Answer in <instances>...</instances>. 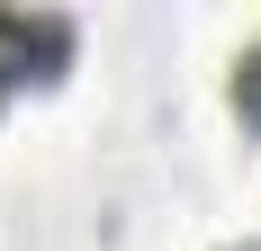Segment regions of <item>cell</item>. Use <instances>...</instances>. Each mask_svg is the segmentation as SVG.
<instances>
[{"label":"cell","mask_w":261,"mask_h":251,"mask_svg":"<svg viewBox=\"0 0 261 251\" xmlns=\"http://www.w3.org/2000/svg\"><path fill=\"white\" fill-rule=\"evenodd\" d=\"M72 63V18L54 9H0V99L27 81H54Z\"/></svg>","instance_id":"6da1fadb"},{"label":"cell","mask_w":261,"mask_h":251,"mask_svg":"<svg viewBox=\"0 0 261 251\" xmlns=\"http://www.w3.org/2000/svg\"><path fill=\"white\" fill-rule=\"evenodd\" d=\"M234 117H243V125L261 135V36H252V45L234 54Z\"/></svg>","instance_id":"7a4b0ae2"},{"label":"cell","mask_w":261,"mask_h":251,"mask_svg":"<svg viewBox=\"0 0 261 251\" xmlns=\"http://www.w3.org/2000/svg\"><path fill=\"white\" fill-rule=\"evenodd\" d=\"M243 251H261V242H243Z\"/></svg>","instance_id":"3957f363"}]
</instances>
